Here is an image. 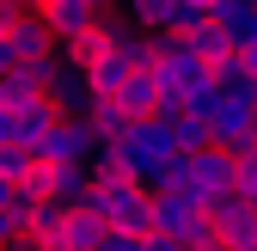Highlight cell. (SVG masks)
I'll use <instances>...</instances> for the list:
<instances>
[{"mask_svg":"<svg viewBox=\"0 0 257 251\" xmlns=\"http://www.w3.org/2000/svg\"><path fill=\"white\" fill-rule=\"evenodd\" d=\"M0 147H19V122H13L7 104H0Z\"/></svg>","mask_w":257,"mask_h":251,"instance_id":"obj_25","label":"cell"},{"mask_svg":"<svg viewBox=\"0 0 257 251\" xmlns=\"http://www.w3.org/2000/svg\"><path fill=\"white\" fill-rule=\"evenodd\" d=\"M214 86L227 92V98H245V104H257V74L245 68V55H233V61H220V68H214Z\"/></svg>","mask_w":257,"mask_h":251,"instance_id":"obj_20","label":"cell"},{"mask_svg":"<svg viewBox=\"0 0 257 251\" xmlns=\"http://www.w3.org/2000/svg\"><path fill=\"white\" fill-rule=\"evenodd\" d=\"M92 153H98L92 122H86V116H61L55 129H49V141H43L37 160H43V166H92Z\"/></svg>","mask_w":257,"mask_h":251,"instance_id":"obj_5","label":"cell"},{"mask_svg":"<svg viewBox=\"0 0 257 251\" xmlns=\"http://www.w3.org/2000/svg\"><path fill=\"white\" fill-rule=\"evenodd\" d=\"M104 233H110V227H104L92 208H68V251H98Z\"/></svg>","mask_w":257,"mask_h":251,"instance_id":"obj_21","label":"cell"},{"mask_svg":"<svg viewBox=\"0 0 257 251\" xmlns=\"http://www.w3.org/2000/svg\"><path fill=\"white\" fill-rule=\"evenodd\" d=\"M208 251H227V245H208Z\"/></svg>","mask_w":257,"mask_h":251,"instance_id":"obj_31","label":"cell"},{"mask_svg":"<svg viewBox=\"0 0 257 251\" xmlns=\"http://www.w3.org/2000/svg\"><path fill=\"white\" fill-rule=\"evenodd\" d=\"M13 122H19V147H25V153H43L49 129L61 122V110L49 104V92H37V98H25V104L13 110Z\"/></svg>","mask_w":257,"mask_h":251,"instance_id":"obj_12","label":"cell"},{"mask_svg":"<svg viewBox=\"0 0 257 251\" xmlns=\"http://www.w3.org/2000/svg\"><path fill=\"white\" fill-rule=\"evenodd\" d=\"M86 196H92V166H49V202L86 208Z\"/></svg>","mask_w":257,"mask_h":251,"instance_id":"obj_14","label":"cell"},{"mask_svg":"<svg viewBox=\"0 0 257 251\" xmlns=\"http://www.w3.org/2000/svg\"><path fill=\"white\" fill-rule=\"evenodd\" d=\"M116 153H122V178L159 190V184H166V166L178 160V141H172V129H166L159 116H141L135 129L116 141Z\"/></svg>","mask_w":257,"mask_h":251,"instance_id":"obj_3","label":"cell"},{"mask_svg":"<svg viewBox=\"0 0 257 251\" xmlns=\"http://www.w3.org/2000/svg\"><path fill=\"white\" fill-rule=\"evenodd\" d=\"M153 233L178 239L184 251H208V245H220L208 208L190 196V190H153Z\"/></svg>","mask_w":257,"mask_h":251,"instance_id":"obj_4","label":"cell"},{"mask_svg":"<svg viewBox=\"0 0 257 251\" xmlns=\"http://www.w3.org/2000/svg\"><path fill=\"white\" fill-rule=\"evenodd\" d=\"M153 74H159V110H184L202 86H214V68L184 37H153Z\"/></svg>","mask_w":257,"mask_h":251,"instance_id":"obj_1","label":"cell"},{"mask_svg":"<svg viewBox=\"0 0 257 251\" xmlns=\"http://www.w3.org/2000/svg\"><path fill=\"white\" fill-rule=\"evenodd\" d=\"M86 208L98 214L110 233H153V190L135 178H92Z\"/></svg>","mask_w":257,"mask_h":251,"instance_id":"obj_2","label":"cell"},{"mask_svg":"<svg viewBox=\"0 0 257 251\" xmlns=\"http://www.w3.org/2000/svg\"><path fill=\"white\" fill-rule=\"evenodd\" d=\"M122 104L135 110V116H159V74L153 68H135L128 86H122Z\"/></svg>","mask_w":257,"mask_h":251,"instance_id":"obj_19","label":"cell"},{"mask_svg":"<svg viewBox=\"0 0 257 251\" xmlns=\"http://www.w3.org/2000/svg\"><path fill=\"white\" fill-rule=\"evenodd\" d=\"M214 25L227 31L239 49L257 43V7H251V0H214Z\"/></svg>","mask_w":257,"mask_h":251,"instance_id":"obj_15","label":"cell"},{"mask_svg":"<svg viewBox=\"0 0 257 251\" xmlns=\"http://www.w3.org/2000/svg\"><path fill=\"white\" fill-rule=\"evenodd\" d=\"M184 43H190V49H196V55L208 61V68H220V61H233V55H239V43H233V37H227V31H220L214 19H208L202 31H190V37H184Z\"/></svg>","mask_w":257,"mask_h":251,"instance_id":"obj_18","label":"cell"},{"mask_svg":"<svg viewBox=\"0 0 257 251\" xmlns=\"http://www.w3.org/2000/svg\"><path fill=\"white\" fill-rule=\"evenodd\" d=\"M92 7H98V13H104V19H110V7H116V0H92Z\"/></svg>","mask_w":257,"mask_h":251,"instance_id":"obj_29","label":"cell"},{"mask_svg":"<svg viewBox=\"0 0 257 251\" xmlns=\"http://www.w3.org/2000/svg\"><path fill=\"white\" fill-rule=\"evenodd\" d=\"M86 122H92V135H98V147H116V141H122L128 129H135V122H141V116H135V110H128L122 98H98V104H92V110H86Z\"/></svg>","mask_w":257,"mask_h":251,"instance_id":"obj_13","label":"cell"},{"mask_svg":"<svg viewBox=\"0 0 257 251\" xmlns=\"http://www.w3.org/2000/svg\"><path fill=\"white\" fill-rule=\"evenodd\" d=\"M141 239H147V233H104L98 251H141Z\"/></svg>","mask_w":257,"mask_h":251,"instance_id":"obj_24","label":"cell"},{"mask_svg":"<svg viewBox=\"0 0 257 251\" xmlns=\"http://www.w3.org/2000/svg\"><path fill=\"white\" fill-rule=\"evenodd\" d=\"M55 55H61V49H55ZM49 104H55L61 116H86L92 104H98V98H92V80H86V68L61 61V68H55V80H49Z\"/></svg>","mask_w":257,"mask_h":251,"instance_id":"obj_11","label":"cell"},{"mask_svg":"<svg viewBox=\"0 0 257 251\" xmlns=\"http://www.w3.org/2000/svg\"><path fill=\"white\" fill-rule=\"evenodd\" d=\"M178 7L184 0H128V19H135V31H147V37H172Z\"/></svg>","mask_w":257,"mask_h":251,"instance_id":"obj_17","label":"cell"},{"mask_svg":"<svg viewBox=\"0 0 257 251\" xmlns=\"http://www.w3.org/2000/svg\"><path fill=\"white\" fill-rule=\"evenodd\" d=\"M13 19H19V7H0V37L13 31Z\"/></svg>","mask_w":257,"mask_h":251,"instance_id":"obj_28","label":"cell"},{"mask_svg":"<svg viewBox=\"0 0 257 251\" xmlns=\"http://www.w3.org/2000/svg\"><path fill=\"white\" fill-rule=\"evenodd\" d=\"M37 19L49 25V37H55V49H61V43H74L80 31H92L104 13L92 7V0H43V7H37Z\"/></svg>","mask_w":257,"mask_h":251,"instance_id":"obj_8","label":"cell"},{"mask_svg":"<svg viewBox=\"0 0 257 251\" xmlns=\"http://www.w3.org/2000/svg\"><path fill=\"white\" fill-rule=\"evenodd\" d=\"M0 251H13V245H0Z\"/></svg>","mask_w":257,"mask_h":251,"instance_id":"obj_32","label":"cell"},{"mask_svg":"<svg viewBox=\"0 0 257 251\" xmlns=\"http://www.w3.org/2000/svg\"><path fill=\"white\" fill-rule=\"evenodd\" d=\"M13 239H19V227H13V214L0 208V245H13Z\"/></svg>","mask_w":257,"mask_h":251,"instance_id":"obj_27","label":"cell"},{"mask_svg":"<svg viewBox=\"0 0 257 251\" xmlns=\"http://www.w3.org/2000/svg\"><path fill=\"white\" fill-rule=\"evenodd\" d=\"M31 166H37V153H25V147H0V178H7V184H19Z\"/></svg>","mask_w":257,"mask_h":251,"instance_id":"obj_22","label":"cell"},{"mask_svg":"<svg viewBox=\"0 0 257 251\" xmlns=\"http://www.w3.org/2000/svg\"><path fill=\"white\" fill-rule=\"evenodd\" d=\"M208 141L227 147V153L251 147V141H257V104H245V98H220V110L208 116Z\"/></svg>","mask_w":257,"mask_h":251,"instance_id":"obj_6","label":"cell"},{"mask_svg":"<svg viewBox=\"0 0 257 251\" xmlns=\"http://www.w3.org/2000/svg\"><path fill=\"white\" fill-rule=\"evenodd\" d=\"M239 196H245V202H257V141H251V147H239Z\"/></svg>","mask_w":257,"mask_h":251,"instance_id":"obj_23","label":"cell"},{"mask_svg":"<svg viewBox=\"0 0 257 251\" xmlns=\"http://www.w3.org/2000/svg\"><path fill=\"white\" fill-rule=\"evenodd\" d=\"M141 251H184V245H178V239H166V233H147V239H141Z\"/></svg>","mask_w":257,"mask_h":251,"instance_id":"obj_26","label":"cell"},{"mask_svg":"<svg viewBox=\"0 0 257 251\" xmlns=\"http://www.w3.org/2000/svg\"><path fill=\"white\" fill-rule=\"evenodd\" d=\"M19 7H25V13H37V7H43V0H19Z\"/></svg>","mask_w":257,"mask_h":251,"instance_id":"obj_30","label":"cell"},{"mask_svg":"<svg viewBox=\"0 0 257 251\" xmlns=\"http://www.w3.org/2000/svg\"><path fill=\"white\" fill-rule=\"evenodd\" d=\"M208 221H214V233H220V245H227V251L257 245V202H245V196L214 202V208H208Z\"/></svg>","mask_w":257,"mask_h":251,"instance_id":"obj_7","label":"cell"},{"mask_svg":"<svg viewBox=\"0 0 257 251\" xmlns=\"http://www.w3.org/2000/svg\"><path fill=\"white\" fill-rule=\"evenodd\" d=\"M0 43H7L13 68H25V61H49V55H55V37H49V25H43L37 13H19V19H13V31H7Z\"/></svg>","mask_w":257,"mask_h":251,"instance_id":"obj_9","label":"cell"},{"mask_svg":"<svg viewBox=\"0 0 257 251\" xmlns=\"http://www.w3.org/2000/svg\"><path fill=\"white\" fill-rule=\"evenodd\" d=\"M159 122L172 129L178 153H202V147H214V141H208V116H196V110H159Z\"/></svg>","mask_w":257,"mask_h":251,"instance_id":"obj_16","label":"cell"},{"mask_svg":"<svg viewBox=\"0 0 257 251\" xmlns=\"http://www.w3.org/2000/svg\"><path fill=\"white\" fill-rule=\"evenodd\" d=\"M116 43H122V25H116V19H98L92 31H80L74 43H61V61H74V68H86V74H92V68H98V61H104Z\"/></svg>","mask_w":257,"mask_h":251,"instance_id":"obj_10","label":"cell"},{"mask_svg":"<svg viewBox=\"0 0 257 251\" xmlns=\"http://www.w3.org/2000/svg\"><path fill=\"white\" fill-rule=\"evenodd\" d=\"M251 7H257V0H251Z\"/></svg>","mask_w":257,"mask_h":251,"instance_id":"obj_33","label":"cell"}]
</instances>
